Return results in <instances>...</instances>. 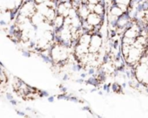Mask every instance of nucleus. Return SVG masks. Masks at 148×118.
I'll list each match as a JSON object with an SVG mask.
<instances>
[{"instance_id": "nucleus-1", "label": "nucleus", "mask_w": 148, "mask_h": 118, "mask_svg": "<svg viewBox=\"0 0 148 118\" xmlns=\"http://www.w3.org/2000/svg\"><path fill=\"white\" fill-rule=\"evenodd\" d=\"M71 46L54 40V43L51 47V59L52 64L63 66L64 63H66L71 57Z\"/></svg>"}, {"instance_id": "nucleus-2", "label": "nucleus", "mask_w": 148, "mask_h": 118, "mask_svg": "<svg viewBox=\"0 0 148 118\" xmlns=\"http://www.w3.org/2000/svg\"><path fill=\"white\" fill-rule=\"evenodd\" d=\"M37 12V5L32 0H25L18 9V14L24 15L27 18H32Z\"/></svg>"}, {"instance_id": "nucleus-3", "label": "nucleus", "mask_w": 148, "mask_h": 118, "mask_svg": "<svg viewBox=\"0 0 148 118\" xmlns=\"http://www.w3.org/2000/svg\"><path fill=\"white\" fill-rule=\"evenodd\" d=\"M103 46V38L100 33L94 32L92 34V39L89 46V52L97 53L101 50Z\"/></svg>"}, {"instance_id": "nucleus-4", "label": "nucleus", "mask_w": 148, "mask_h": 118, "mask_svg": "<svg viewBox=\"0 0 148 118\" xmlns=\"http://www.w3.org/2000/svg\"><path fill=\"white\" fill-rule=\"evenodd\" d=\"M147 73H148V68L146 64L138 63L137 66L134 67V76L139 82H142Z\"/></svg>"}, {"instance_id": "nucleus-5", "label": "nucleus", "mask_w": 148, "mask_h": 118, "mask_svg": "<svg viewBox=\"0 0 148 118\" xmlns=\"http://www.w3.org/2000/svg\"><path fill=\"white\" fill-rule=\"evenodd\" d=\"M103 20H104V17L97 14L94 12H92L86 19V21L94 27L103 25Z\"/></svg>"}, {"instance_id": "nucleus-6", "label": "nucleus", "mask_w": 148, "mask_h": 118, "mask_svg": "<svg viewBox=\"0 0 148 118\" xmlns=\"http://www.w3.org/2000/svg\"><path fill=\"white\" fill-rule=\"evenodd\" d=\"M92 12L90 11V9L88 8V6L86 5V4H81L79 6V7L78 8V13H79V16L81 18L82 20H85L87 19L88 15L91 13Z\"/></svg>"}, {"instance_id": "nucleus-7", "label": "nucleus", "mask_w": 148, "mask_h": 118, "mask_svg": "<svg viewBox=\"0 0 148 118\" xmlns=\"http://www.w3.org/2000/svg\"><path fill=\"white\" fill-rule=\"evenodd\" d=\"M51 24H52V27H53L54 31H58V30L61 29L64 26V17L58 14Z\"/></svg>"}, {"instance_id": "nucleus-8", "label": "nucleus", "mask_w": 148, "mask_h": 118, "mask_svg": "<svg viewBox=\"0 0 148 118\" xmlns=\"http://www.w3.org/2000/svg\"><path fill=\"white\" fill-rule=\"evenodd\" d=\"M69 10H70V9H68V8L64 6V4L63 2H58V6H57V7H56L57 13H58V15L64 16V18L68 17V15H69Z\"/></svg>"}, {"instance_id": "nucleus-9", "label": "nucleus", "mask_w": 148, "mask_h": 118, "mask_svg": "<svg viewBox=\"0 0 148 118\" xmlns=\"http://www.w3.org/2000/svg\"><path fill=\"white\" fill-rule=\"evenodd\" d=\"M91 39H92V34L90 32H84L79 37V39L78 40V43L89 46H90V42H91Z\"/></svg>"}, {"instance_id": "nucleus-10", "label": "nucleus", "mask_w": 148, "mask_h": 118, "mask_svg": "<svg viewBox=\"0 0 148 118\" xmlns=\"http://www.w3.org/2000/svg\"><path fill=\"white\" fill-rule=\"evenodd\" d=\"M108 12H110L111 14L114 15V16H117V17H120L122 16L125 12L119 7L118 5L116 4H112V6L109 7V10H108Z\"/></svg>"}, {"instance_id": "nucleus-11", "label": "nucleus", "mask_w": 148, "mask_h": 118, "mask_svg": "<svg viewBox=\"0 0 148 118\" xmlns=\"http://www.w3.org/2000/svg\"><path fill=\"white\" fill-rule=\"evenodd\" d=\"M58 15L56 9L54 8H49V10L47 11L46 14L45 15V21L49 22V23H52V21L54 20V19L56 18V16Z\"/></svg>"}, {"instance_id": "nucleus-12", "label": "nucleus", "mask_w": 148, "mask_h": 118, "mask_svg": "<svg viewBox=\"0 0 148 118\" xmlns=\"http://www.w3.org/2000/svg\"><path fill=\"white\" fill-rule=\"evenodd\" d=\"M94 12H96L97 14L104 17L106 15V5L105 3H98L97 5H95L94 6V10H93Z\"/></svg>"}, {"instance_id": "nucleus-13", "label": "nucleus", "mask_w": 148, "mask_h": 118, "mask_svg": "<svg viewBox=\"0 0 148 118\" xmlns=\"http://www.w3.org/2000/svg\"><path fill=\"white\" fill-rule=\"evenodd\" d=\"M131 47L132 46L130 45H127V44H125V43H121V46H120V53L122 55V57L125 59H126L129 55V52H130V50H131Z\"/></svg>"}, {"instance_id": "nucleus-14", "label": "nucleus", "mask_w": 148, "mask_h": 118, "mask_svg": "<svg viewBox=\"0 0 148 118\" xmlns=\"http://www.w3.org/2000/svg\"><path fill=\"white\" fill-rule=\"evenodd\" d=\"M49 6L45 4V3H43V4H40V5H37V12L41 13L42 15H45L47 11L49 10Z\"/></svg>"}, {"instance_id": "nucleus-15", "label": "nucleus", "mask_w": 148, "mask_h": 118, "mask_svg": "<svg viewBox=\"0 0 148 118\" xmlns=\"http://www.w3.org/2000/svg\"><path fill=\"white\" fill-rule=\"evenodd\" d=\"M118 19H119V17L114 16V15L111 14L110 12H107V20H108L109 24H112V25H115L116 26L117 21H118Z\"/></svg>"}, {"instance_id": "nucleus-16", "label": "nucleus", "mask_w": 148, "mask_h": 118, "mask_svg": "<svg viewBox=\"0 0 148 118\" xmlns=\"http://www.w3.org/2000/svg\"><path fill=\"white\" fill-rule=\"evenodd\" d=\"M135 39H130V38H126L125 36H122L121 38V43H125V44H127V45H130V46H132L135 42Z\"/></svg>"}, {"instance_id": "nucleus-17", "label": "nucleus", "mask_w": 148, "mask_h": 118, "mask_svg": "<svg viewBox=\"0 0 148 118\" xmlns=\"http://www.w3.org/2000/svg\"><path fill=\"white\" fill-rule=\"evenodd\" d=\"M132 0H112V4H122V5H126L130 6L132 4Z\"/></svg>"}, {"instance_id": "nucleus-18", "label": "nucleus", "mask_w": 148, "mask_h": 118, "mask_svg": "<svg viewBox=\"0 0 148 118\" xmlns=\"http://www.w3.org/2000/svg\"><path fill=\"white\" fill-rule=\"evenodd\" d=\"M77 16H79V13H78V9L74 8V7H71V8H70V10H69V15H68V17H70L71 19H73V18H75V17H77Z\"/></svg>"}, {"instance_id": "nucleus-19", "label": "nucleus", "mask_w": 148, "mask_h": 118, "mask_svg": "<svg viewBox=\"0 0 148 118\" xmlns=\"http://www.w3.org/2000/svg\"><path fill=\"white\" fill-rule=\"evenodd\" d=\"M98 3H99V0H87V5H88V4H91V5L95 6V5H97Z\"/></svg>"}, {"instance_id": "nucleus-20", "label": "nucleus", "mask_w": 148, "mask_h": 118, "mask_svg": "<svg viewBox=\"0 0 148 118\" xmlns=\"http://www.w3.org/2000/svg\"><path fill=\"white\" fill-rule=\"evenodd\" d=\"M6 98L8 99V100H12V99H13V97H12V94H10V93H7L6 94Z\"/></svg>"}, {"instance_id": "nucleus-21", "label": "nucleus", "mask_w": 148, "mask_h": 118, "mask_svg": "<svg viewBox=\"0 0 148 118\" xmlns=\"http://www.w3.org/2000/svg\"><path fill=\"white\" fill-rule=\"evenodd\" d=\"M30 54H31V53H30L29 52H27V51H23V55L29 57V56H30Z\"/></svg>"}, {"instance_id": "nucleus-22", "label": "nucleus", "mask_w": 148, "mask_h": 118, "mask_svg": "<svg viewBox=\"0 0 148 118\" xmlns=\"http://www.w3.org/2000/svg\"><path fill=\"white\" fill-rule=\"evenodd\" d=\"M72 1H74V2H76V3H78V4L81 5V4H82V1H83V0H72Z\"/></svg>"}, {"instance_id": "nucleus-23", "label": "nucleus", "mask_w": 148, "mask_h": 118, "mask_svg": "<svg viewBox=\"0 0 148 118\" xmlns=\"http://www.w3.org/2000/svg\"><path fill=\"white\" fill-rule=\"evenodd\" d=\"M10 101H11V103H12V105H16V104H17V101H16L15 100H13V99H12Z\"/></svg>"}, {"instance_id": "nucleus-24", "label": "nucleus", "mask_w": 148, "mask_h": 118, "mask_svg": "<svg viewBox=\"0 0 148 118\" xmlns=\"http://www.w3.org/2000/svg\"><path fill=\"white\" fill-rule=\"evenodd\" d=\"M49 101H53V97H49Z\"/></svg>"}, {"instance_id": "nucleus-25", "label": "nucleus", "mask_w": 148, "mask_h": 118, "mask_svg": "<svg viewBox=\"0 0 148 118\" xmlns=\"http://www.w3.org/2000/svg\"><path fill=\"white\" fill-rule=\"evenodd\" d=\"M58 1H59V0H58Z\"/></svg>"}]
</instances>
